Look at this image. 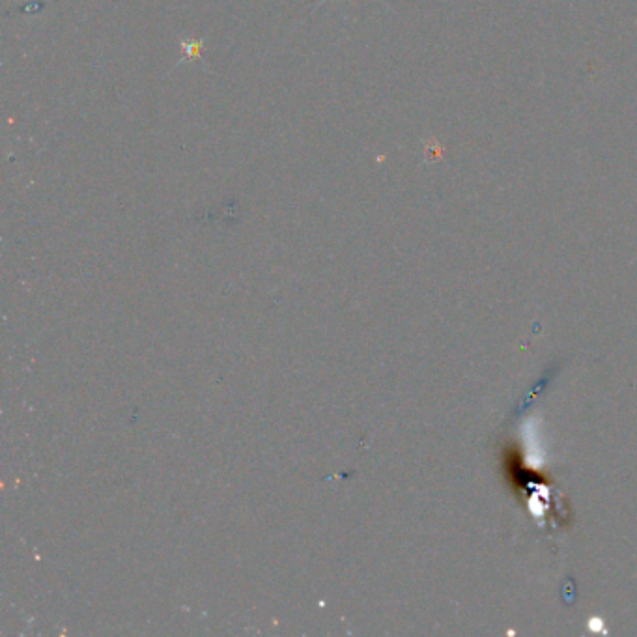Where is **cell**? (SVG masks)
<instances>
[{"label": "cell", "mask_w": 637, "mask_h": 637, "mask_svg": "<svg viewBox=\"0 0 637 637\" xmlns=\"http://www.w3.org/2000/svg\"><path fill=\"white\" fill-rule=\"evenodd\" d=\"M180 47L184 49V57L180 58V62L176 64V68L180 64H184L187 60H193V58H200V51L204 49V40H180Z\"/></svg>", "instance_id": "cell-1"}, {"label": "cell", "mask_w": 637, "mask_h": 637, "mask_svg": "<svg viewBox=\"0 0 637 637\" xmlns=\"http://www.w3.org/2000/svg\"><path fill=\"white\" fill-rule=\"evenodd\" d=\"M327 0H320V2H318V4H316V6H314V8H312V12H314V10H318V8H320V6H322V4H326Z\"/></svg>", "instance_id": "cell-2"}]
</instances>
